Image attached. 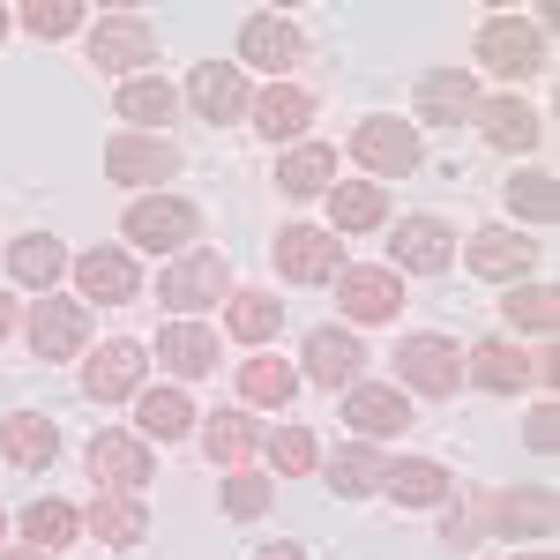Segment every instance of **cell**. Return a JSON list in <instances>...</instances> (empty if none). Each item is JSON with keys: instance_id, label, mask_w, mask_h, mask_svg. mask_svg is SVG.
Instances as JSON below:
<instances>
[{"instance_id": "obj_47", "label": "cell", "mask_w": 560, "mask_h": 560, "mask_svg": "<svg viewBox=\"0 0 560 560\" xmlns=\"http://www.w3.org/2000/svg\"><path fill=\"white\" fill-rule=\"evenodd\" d=\"M8 329H15V300L0 292V337H8Z\"/></svg>"}, {"instance_id": "obj_26", "label": "cell", "mask_w": 560, "mask_h": 560, "mask_svg": "<svg viewBox=\"0 0 560 560\" xmlns=\"http://www.w3.org/2000/svg\"><path fill=\"white\" fill-rule=\"evenodd\" d=\"M83 523H90V538H105V546H142V538H150L142 493H97Z\"/></svg>"}, {"instance_id": "obj_21", "label": "cell", "mask_w": 560, "mask_h": 560, "mask_svg": "<svg viewBox=\"0 0 560 560\" xmlns=\"http://www.w3.org/2000/svg\"><path fill=\"white\" fill-rule=\"evenodd\" d=\"M187 105H195L202 120H240V113H247V75H240V60H202V68L187 75Z\"/></svg>"}, {"instance_id": "obj_45", "label": "cell", "mask_w": 560, "mask_h": 560, "mask_svg": "<svg viewBox=\"0 0 560 560\" xmlns=\"http://www.w3.org/2000/svg\"><path fill=\"white\" fill-rule=\"evenodd\" d=\"M553 404H538V411H530V427H523V441H530V448H538V456H553Z\"/></svg>"}, {"instance_id": "obj_14", "label": "cell", "mask_w": 560, "mask_h": 560, "mask_svg": "<svg viewBox=\"0 0 560 560\" xmlns=\"http://www.w3.org/2000/svg\"><path fill=\"white\" fill-rule=\"evenodd\" d=\"M240 60L261 68V75H292V68L306 60L300 23H284V15H247V31H240Z\"/></svg>"}, {"instance_id": "obj_24", "label": "cell", "mask_w": 560, "mask_h": 560, "mask_svg": "<svg viewBox=\"0 0 560 560\" xmlns=\"http://www.w3.org/2000/svg\"><path fill=\"white\" fill-rule=\"evenodd\" d=\"M471 120H478V135H486L493 150H530V142L546 135V120H538L523 97H478Z\"/></svg>"}, {"instance_id": "obj_10", "label": "cell", "mask_w": 560, "mask_h": 560, "mask_svg": "<svg viewBox=\"0 0 560 560\" xmlns=\"http://www.w3.org/2000/svg\"><path fill=\"white\" fill-rule=\"evenodd\" d=\"M23 329H31V351H38V359H75V351L90 345V306L83 300H45L38 292Z\"/></svg>"}, {"instance_id": "obj_33", "label": "cell", "mask_w": 560, "mask_h": 560, "mask_svg": "<svg viewBox=\"0 0 560 560\" xmlns=\"http://www.w3.org/2000/svg\"><path fill=\"white\" fill-rule=\"evenodd\" d=\"M135 427H142V441H179V433H195V404L179 388H142Z\"/></svg>"}, {"instance_id": "obj_50", "label": "cell", "mask_w": 560, "mask_h": 560, "mask_svg": "<svg viewBox=\"0 0 560 560\" xmlns=\"http://www.w3.org/2000/svg\"><path fill=\"white\" fill-rule=\"evenodd\" d=\"M0 38H8V15H0Z\"/></svg>"}, {"instance_id": "obj_42", "label": "cell", "mask_w": 560, "mask_h": 560, "mask_svg": "<svg viewBox=\"0 0 560 560\" xmlns=\"http://www.w3.org/2000/svg\"><path fill=\"white\" fill-rule=\"evenodd\" d=\"M23 31H31V38H68V31H83V8H75V0H31V8H23Z\"/></svg>"}, {"instance_id": "obj_12", "label": "cell", "mask_w": 560, "mask_h": 560, "mask_svg": "<svg viewBox=\"0 0 560 560\" xmlns=\"http://www.w3.org/2000/svg\"><path fill=\"white\" fill-rule=\"evenodd\" d=\"M337 306H345L351 322H396V306H404V277L374 261V269H337Z\"/></svg>"}, {"instance_id": "obj_9", "label": "cell", "mask_w": 560, "mask_h": 560, "mask_svg": "<svg viewBox=\"0 0 560 560\" xmlns=\"http://www.w3.org/2000/svg\"><path fill=\"white\" fill-rule=\"evenodd\" d=\"M90 478H105V493H142L158 478V456L142 433H90Z\"/></svg>"}, {"instance_id": "obj_46", "label": "cell", "mask_w": 560, "mask_h": 560, "mask_svg": "<svg viewBox=\"0 0 560 560\" xmlns=\"http://www.w3.org/2000/svg\"><path fill=\"white\" fill-rule=\"evenodd\" d=\"M255 560H306V553H300V546H284V538H277V546H261Z\"/></svg>"}, {"instance_id": "obj_49", "label": "cell", "mask_w": 560, "mask_h": 560, "mask_svg": "<svg viewBox=\"0 0 560 560\" xmlns=\"http://www.w3.org/2000/svg\"><path fill=\"white\" fill-rule=\"evenodd\" d=\"M523 560H553V553H523Z\"/></svg>"}, {"instance_id": "obj_36", "label": "cell", "mask_w": 560, "mask_h": 560, "mask_svg": "<svg viewBox=\"0 0 560 560\" xmlns=\"http://www.w3.org/2000/svg\"><path fill=\"white\" fill-rule=\"evenodd\" d=\"M382 456H374V448H366V441H351V448H337V456H329V486H337V493H345V501H366V493H382Z\"/></svg>"}, {"instance_id": "obj_32", "label": "cell", "mask_w": 560, "mask_h": 560, "mask_svg": "<svg viewBox=\"0 0 560 560\" xmlns=\"http://www.w3.org/2000/svg\"><path fill=\"white\" fill-rule=\"evenodd\" d=\"M224 329H232L240 345H269V337L284 329V300H277V292H232Z\"/></svg>"}, {"instance_id": "obj_13", "label": "cell", "mask_w": 560, "mask_h": 560, "mask_svg": "<svg viewBox=\"0 0 560 560\" xmlns=\"http://www.w3.org/2000/svg\"><path fill=\"white\" fill-rule=\"evenodd\" d=\"M105 173L120 179V187H150V179L179 173V150L165 135H113V142H105Z\"/></svg>"}, {"instance_id": "obj_20", "label": "cell", "mask_w": 560, "mask_h": 560, "mask_svg": "<svg viewBox=\"0 0 560 560\" xmlns=\"http://www.w3.org/2000/svg\"><path fill=\"white\" fill-rule=\"evenodd\" d=\"M306 382H322V388L366 382V345H359L351 329H314V337H306Z\"/></svg>"}, {"instance_id": "obj_15", "label": "cell", "mask_w": 560, "mask_h": 560, "mask_svg": "<svg viewBox=\"0 0 560 560\" xmlns=\"http://www.w3.org/2000/svg\"><path fill=\"white\" fill-rule=\"evenodd\" d=\"M464 261H471V277H486V284H523V269L538 261V240H516L509 224H486V232H471Z\"/></svg>"}, {"instance_id": "obj_2", "label": "cell", "mask_w": 560, "mask_h": 560, "mask_svg": "<svg viewBox=\"0 0 560 560\" xmlns=\"http://www.w3.org/2000/svg\"><path fill=\"white\" fill-rule=\"evenodd\" d=\"M120 232H128L142 255H187V240L202 232V217H195V202H179V195H142L120 217Z\"/></svg>"}, {"instance_id": "obj_38", "label": "cell", "mask_w": 560, "mask_h": 560, "mask_svg": "<svg viewBox=\"0 0 560 560\" xmlns=\"http://www.w3.org/2000/svg\"><path fill=\"white\" fill-rule=\"evenodd\" d=\"M23 530H31L38 553H52V546H68V538L83 530V516H75L68 501H31V509H23Z\"/></svg>"}, {"instance_id": "obj_29", "label": "cell", "mask_w": 560, "mask_h": 560, "mask_svg": "<svg viewBox=\"0 0 560 560\" xmlns=\"http://www.w3.org/2000/svg\"><path fill=\"white\" fill-rule=\"evenodd\" d=\"M158 366H173L179 382H195V374L217 366V337L202 329V322H173V329L158 337Z\"/></svg>"}, {"instance_id": "obj_8", "label": "cell", "mask_w": 560, "mask_h": 560, "mask_svg": "<svg viewBox=\"0 0 560 560\" xmlns=\"http://www.w3.org/2000/svg\"><path fill=\"white\" fill-rule=\"evenodd\" d=\"M456 261V232L441 224V217H396V240H388V269L404 277H441Z\"/></svg>"}, {"instance_id": "obj_43", "label": "cell", "mask_w": 560, "mask_h": 560, "mask_svg": "<svg viewBox=\"0 0 560 560\" xmlns=\"http://www.w3.org/2000/svg\"><path fill=\"white\" fill-rule=\"evenodd\" d=\"M261 509H269V478H232V486H224V516L255 523Z\"/></svg>"}, {"instance_id": "obj_30", "label": "cell", "mask_w": 560, "mask_h": 560, "mask_svg": "<svg viewBox=\"0 0 560 560\" xmlns=\"http://www.w3.org/2000/svg\"><path fill=\"white\" fill-rule=\"evenodd\" d=\"M277 187H284L292 202L322 195V187H337V150H329V142H300V150L277 165Z\"/></svg>"}, {"instance_id": "obj_22", "label": "cell", "mask_w": 560, "mask_h": 560, "mask_svg": "<svg viewBox=\"0 0 560 560\" xmlns=\"http://www.w3.org/2000/svg\"><path fill=\"white\" fill-rule=\"evenodd\" d=\"M247 120H255L261 142H292V135H306V120H314V97H306L300 83H269L261 97H247Z\"/></svg>"}, {"instance_id": "obj_39", "label": "cell", "mask_w": 560, "mask_h": 560, "mask_svg": "<svg viewBox=\"0 0 560 560\" xmlns=\"http://www.w3.org/2000/svg\"><path fill=\"white\" fill-rule=\"evenodd\" d=\"M501 314H509V322H516V329H538V337H546V329H553V284H509V300H501Z\"/></svg>"}, {"instance_id": "obj_28", "label": "cell", "mask_w": 560, "mask_h": 560, "mask_svg": "<svg viewBox=\"0 0 560 560\" xmlns=\"http://www.w3.org/2000/svg\"><path fill=\"white\" fill-rule=\"evenodd\" d=\"M388 217V195L374 179H337L329 187V232H374Z\"/></svg>"}, {"instance_id": "obj_17", "label": "cell", "mask_w": 560, "mask_h": 560, "mask_svg": "<svg viewBox=\"0 0 560 560\" xmlns=\"http://www.w3.org/2000/svg\"><path fill=\"white\" fill-rule=\"evenodd\" d=\"M142 374H150L142 345L113 337V345H97V359L83 366V396H90V404H120V396H135V388H142Z\"/></svg>"}, {"instance_id": "obj_6", "label": "cell", "mask_w": 560, "mask_h": 560, "mask_svg": "<svg viewBox=\"0 0 560 560\" xmlns=\"http://www.w3.org/2000/svg\"><path fill=\"white\" fill-rule=\"evenodd\" d=\"M345 269V240L337 232H322V224H284L277 232V277H292V284H329Z\"/></svg>"}, {"instance_id": "obj_23", "label": "cell", "mask_w": 560, "mask_h": 560, "mask_svg": "<svg viewBox=\"0 0 560 560\" xmlns=\"http://www.w3.org/2000/svg\"><path fill=\"white\" fill-rule=\"evenodd\" d=\"M493 530L501 538H553V493L546 486H516V493H493Z\"/></svg>"}, {"instance_id": "obj_3", "label": "cell", "mask_w": 560, "mask_h": 560, "mask_svg": "<svg viewBox=\"0 0 560 560\" xmlns=\"http://www.w3.org/2000/svg\"><path fill=\"white\" fill-rule=\"evenodd\" d=\"M478 60H486L501 83H530V75L546 68V31L523 23V15H493V23L478 31Z\"/></svg>"}, {"instance_id": "obj_4", "label": "cell", "mask_w": 560, "mask_h": 560, "mask_svg": "<svg viewBox=\"0 0 560 560\" xmlns=\"http://www.w3.org/2000/svg\"><path fill=\"white\" fill-rule=\"evenodd\" d=\"M351 158L374 173V187L419 173V128H411V120H359V128H351Z\"/></svg>"}, {"instance_id": "obj_5", "label": "cell", "mask_w": 560, "mask_h": 560, "mask_svg": "<svg viewBox=\"0 0 560 560\" xmlns=\"http://www.w3.org/2000/svg\"><path fill=\"white\" fill-rule=\"evenodd\" d=\"M396 382L419 388V396H456V382H464V351L448 345V337H404L396 345Z\"/></svg>"}, {"instance_id": "obj_1", "label": "cell", "mask_w": 560, "mask_h": 560, "mask_svg": "<svg viewBox=\"0 0 560 560\" xmlns=\"http://www.w3.org/2000/svg\"><path fill=\"white\" fill-rule=\"evenodd\" d=\"M158 300L173 306V314H202V306L232 300V261L217 255V247H195V255H179L165 277H158Z\"/></svg>"}, {"instance_id": "obj_48", "label": "cell", "mask_w": 560, "mask_h": 560, "mask_svg": "<svg viewBox=\"0 0 560 560\" xmlns=\"http://www.w3.org/2000/svg\"><path fill=\"white\" fill-rule=\"evenodd\" d=\"M0 560H52V553H38V546H15V553H0Z\"/></svg>"}, {"instance_id": "obj_11", "label": "cell", "mask_w": 560, "mask_h": 560, "mask_svg": "<svg viewBox=\"0 0 560 560\" xmlns=\"http://www.w3.org/2000/svg\"><path fill=\"white\" fill-rule=\"evenodd\" d=\"M68 269H75V292H83V300H97V306L142 300V277H135V255H128V247H90V255H75Z\"/></svg>"}, {"instance_id": "obj_51", "label": "cell", "mask_w": 560, "mask_h": 560, "mask_svg": "<svg viewBox=\"0 0 560 560\" xmlns=\"http://www.w3.org/2000/svg\"><path fill=\"white\" fill-rule=\"evenodd\" d=\"M0 530H8V516H0Z\"/></svg>"}, {"instance_id": "obj_19", "label": "cell", "mask_w": 560, "mask_h": 560, "mask_svg": "<svg viewBox=\"0 0 560 560\" xmlns=\"http://www.w3.org/2000/svg\"><path fill=\"white\" fill-rule=\"evenodd\" d=\"M382 493L404 501V509H448V501H456V478L441 471L433 456H396L382 471Z\"/></svg>"}, {"instance_id": "obj_41", "label": "cell", "mask_w": 560, "mask_h": 560, "mask_svg": "<svg viewBox=\"0 0 560 560\" xmlns=\"http://www.w3.org/2000/svg\"><path fill=\"white\" fill-rule=\"evenodd\" d=\"M269 464H277L284 478H300V471L322 464V448H314V433H306V427H284L277 441H269Z\"/></svg>"}, {"instance_id": "obj_18", "label": "cell", "mask_w": 560, "mask_h": 560, "mask_svg": "<svg viewBox=\"0 0 560 560\" xmlns=\"http://www.w3.org/2000/svg\"><path fill=\"white\" fill-rule=\"evenodd\" d=\"M345 419L366 433V441H382V433L411 427V396H404L396 382H351L345 388Z\"/></svg>"}, {"instance_id": "obj_27", "label": "cell", "mask_w": 560, "mask_h": 560, "mask_svg": "<svg viewBox=\"0 0 560 560\" xmlns=\"http://www.w3.org/2000/svg\"><path fill=\"white\" fill-rule=\"evenodd\" d=\"M0 448H8V464L45 471V464L60 456V427H52V419H38V411H15V419L0 427Z\"/></svg>"}, {"instance_id": "obj_44", "label": "cell", "mask_w": 560, "mask_h": 560, "mask_svg": "<svg viewBox=\"0 0 560 560\" xmlns=\"http://www.w3.org/2000/svg\"><path fill=\"white\" fill-rule=\"evenodd\" d=\"M441 546H448V553H471L478 546V516L471 509H448V516H441Z\"/></svg>"}, {"instance_id": "obj_16", "label": "cell", "mask_w": 560, "mask_h": 560, "mask_svg": "<svg viewBox=\"0 0 560 560\" xmlns=\"http://www.w3.org/2000/svg\"><path fill=\"white\" fill-rule=\"evenodd\" d=\"M464 382L493 388V396H516L523 382H538V359L523 345H509V337H486V345L464 351Z\"/></svg>"}, {"instance_id": "obj_31", "label": "cell", "mask_w": 560, "mask_h": 560, "mask_svg": "<svg viewBox=\"0 0 560 560\" xmlns=\"http://www.w3.org/2000/svg\"><path fill=\"white\" fill-rule=\"evenodd\" d=\"M255 448H261V427L247 419V411H217L210 427H202V456H210V464H224V471H240Z\"/></svg>"}, {"instance_id": "obj_25", "label": "cell", "mask_w": 560, "mask_h": 560, "mask_svg": "<svg viewBox=\"0 0 560 560\" xmlns=\"http://www.w3.org/2000/svg\"><path fill=\"white\" fill-rule=\"evenodd\" d=\"M478 113V83L464 68H433L419 75V120H441V128H456V120H471Z\"/></svg>"}, {"instance_id": "obj_40", "label": "cell", "mask_w": 560, "mask_h": 560, "mask_svg": "<svg viewBox=\"0 0 560 560\" xmlns=\"http://www.w3.org/2000/svg\"><path fill=\"white\" fill-rule=\"evenodd\" d=\"M509 210L530 217V224H553V210H560L553 173H516V179H509Z\"/></svg>"}, {"instance_id": "obj_7", "label": "cell", "mask_w": 560, "mask_h": 560, "mask_svg": "<svg viewBox=\"0 0 560 560\" xmlns=\"http://www.w3.org/2000/svg\"><path fill=\"white\" fill-rule=\"evenodd\" d=\"M90 60H97L105 75H135V68L158 60V31H150L142 15H97V23H90Z\"/></svg>"}, {"instance_id": "obj_34", "label": "cell", "mask_w": 560, "mask_h": 560, "mask_svg": "<svg viewBox=\"0 0 560 560\" xmlns=\"http://www.w3.org/2000/svg\"><path fill=\"white\" fill-rule=\"evenodd\" d=\"M8 269H15V284H38L45 292V284L68 269V247H60L52 232H23V240L8 247Z\"/></svg>"}, {"instance_id": "obj_35", "label": "cell", "mask_w": 560, "mask_h": 560, "mask_svg": "<svg viewBox=\"0 0 560 560\" xmlns=\"http://www.w3.org/2000/svg\"><path fill=\"white\" fill-rule=\"evenodd\" d=\"M240 396L284 411V404L300 396V366H284V359H247V366H240Z\"/></svg>"}, {"instance_id": "obj_37", "label": "cell", "mask_w": 560, "mask_h": 560, "mask_svg": "<svg viewBox=\"0 0 560 560\" xmlns=\"http://www.w3.org/2000/svg\"><path fill=\"white\" fill-rule=\"evenodd\" d=\"M179 90L158 83V75H135L128 90H120V120H135V128H158V120H173Z\"/></svg>"}]
</instances>
